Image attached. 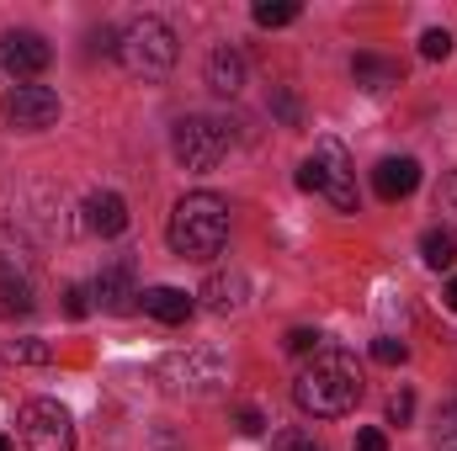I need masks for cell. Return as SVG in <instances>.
Masks as SVG:
<instances>
[{
  "label": "cell",
  "instance_id": "6da1fadb",
  "mask_svg": "<svg viewBox=\"0 0 457 451\" xmlns=\"http://www.w3.org/2000/svg\"><path fill=\"white\" fill-rule=\"evenodd\" d=\"M293 404H298L303 414H314V420H341V414H351V409L361 404V372H356V361H351L345 350H320V356L298 372Z\"/></svg>",
  "mask_w": 457,
  "mask_h": 451
},
{
  "label": "cell",
  "instance_id": "7a4b0ae2",
  "mask_svg": "<svg viewBox=\"0 0 457 451\" xmlns=\"http://www.w3.org/2000/svg\"><path fill=\"white\" fill-rule=\"evenodd\" d=\"M165 239H170V250H176L181 260H213V255L228 244V202L213 197V192L181 197L176 213H170Z\"/></svg>",
  "mask_w": 457,
  "mask_h": 451
},
{
  "label": "cell",
  "instance_id": "3957f363",
  "mask_svg": "<svg viewBox=\"0 0 457 451\" xmlns=\"http://www.w3.org/2000/svg\"><path fill=\"white\" fill-rule=\"evenodd\" d=\"M112 53L128 75L160 80V75H170V64H176V32H170L160 16H133V21L117 32Z\"/></svg>",
  "mask_w": 457,
  "mask_h": 451
},
{
  "label": "cell",
  "instance_id": "277c9868",
  "mask_svg": "<svg viewBox=\"0 0 457 451\" xmlns=\"http://www.w3.org/2000/svg\"><path fill=\"white\" fill-rule=\"evenodd\" d=\"M228 144H234V133H228V122H219V117H181L176 133H170L176 160H181L187 170H197V176L219 170V160L228 154Z\"/></svg>",
  "mask_w": 457,
  "mask_h": 451
},
{
  "label": "cell",
  "instance_id": "5b68a950",
  "mask_svg": "<svg viewBox=\"0 0 457 451\" xmlns=\"http://www.w3.org/2000/svg\"><path fill=\"white\" fill-rule=\"evenodd\" d=\"M21 451H75L70 409L54 398H32L21 409Z\"/></svg>",
  "mask_w": 457,
  "mask_h": 451
},
{
  "label": "cell",
  "instance_id": "8992f818",
  "mask_svg": "<svg viewBox=\"0 0 457 451\" xmlns=\"http://www.w3.org/2000/svg\"><path fill=\"white\" fill-rule=\"evenodd\" d=\"M314 160H320V192L336 202V213H356V170H351L345 144L320 138L314 144Z\"/></svg>",
  "mask_w": 457,
  "mask_h": 451
},
{
  "label": "cell",
  "instance_id": "52a82bcc",
  "mask_svg": "<svg viewBox=\"0 0 457 451\" xmlns=\"http://www.w3.org/2000/svg\"><path fill=\"white\" fill-rule=\"evenodd\" d=\"M5 117H11V127H27V133L54 127V122H59V96H54L48 86H11Z\"/></svg>",
  "mask_w": 457,
  "mask_h": 451
},
{
  "label": "cell",
  "instance_id": "ba28073f",
  "mask_svg": "<svg viewBox=\"0 0 457 451\" xmlns=\"http://www.w3.org/2000/svg\"><path fill=\"white\" fill-rule=\"evenodd\" d=\"M48 59H54V48H48L37 32H5V37H0V70H5V75H16V80L43 75V70H48Z\"/></svg>",
  "mask_w": 457,
  "mask_h": 451
},
{
  "label": "cell",
  "instance_id": "9c48e42d",
  "mask_svg": "<svg viewBox=\"0 0 457 451\" xmlns=\"http://www.w3.org/2000/svg\"><path fill=\"white\" fill-rule=\"evenodd\" d=\"M245 298H250V276H245L239 266L213 271V276H208V287H203V303H208L213 314H239V308H245Z\"/></svg>",
  "mask_w": 457,
  "mask_h": 451
},
{
  "label": "cell",
  "instance_id": "30bf717a",
  "mask_svg": "<svg viewBox=\"0 0 457 451\" xmlns=\"http://www.w3.org/2000/svg\"><path fill=\"white\" fill-rule=\"evenodd\" d=\"M420 186V165L410 160V154H399V160H383L378 170H372V192L383 197V202H399V197H410Z\"/></svg>",
  "mask_w": 457,
  "mask_h": 451
},
{
  "label": "cell",
  "instance_id": "8fae6325",
  "mask_svg": "<svg viewBox=\"0 0 457 451\" xmlns=\"http://www.w3.org/2000/svg\"><path fill=\"white\" fill-rule=\"evenodd\" d=\"M133 298H138V292H133V271H128V266H107V271L91 282V303L107 308V314H128Z\"/></svg>",
  "mask_w": 457,
  "mask_h": 451
},
{
  "label": "cell",
  "instance_id": "7c38bea8",
  "mask_svg": "<svg viewBox=\"0 0 457 451\" xmlns=\"http://www.w3.org/2000/svg\"><path fill=\"white\" fill-rule=\"evenodd\" d=\"M86 228L102 234V239H117V234L128 228V202H122L117 192H91V197H86Z\"/></svg>",
  "mask_w": 457,
  "mask_h": 451
},
{
  "label": "cell",
  "instance_id": "4fadbf2b",
  "mask_svg": "<svg viewBox=\"0 0 457 451\" xmlns=\"http://www.w3.org/2000/svg\"><path fill=\"white\" fill-rule=\"evenodd\" d=\"M138 303H144V314L160 319V324H187V319H192V298H187L181 287H149V292H138Z\"/></svg>",
  "mask_w": 457,
  "mask_h": 451
},
{
  "label": "cell",
  "instance_id": "5bb4252c",
  "mask_svg": "<svg viewBox=\"0 0 457 451\" xmlns=\"http://www.w3.org/2000/svg\"><path fill=\"white\" fill-rule=\"evenodd\" d=\"M208 86H213L219 96H239V91H245V59H239L234 48H213V53H208Z\"/></svg>",
  "mask_w": 457,
  "mask_h": 451
},
{
  "label": "cell",
  "instance_id": "9a60e30c",
  "mask_svg": "<svg viewBox=\"0 0 457 451\" xmlns=\"http://www.w3.org/2000/svg\"><path fill=\"white\" fill-rule=\"evenodd\" d=\"M351 75H356V86L361 91H383V86H399V64H388V59H378V53H356L351 59Z\"/></svg>",
  "mask_w": 457,
  "mask_h": 451
},
{
  "label": "cell",
  "instance_id": "2e32d148",
  "mask_svg": "<svg viewBox=\"0 0 457 451\" xmlns=\"http://www.w3.org/2000/svg\"><path fill=\"white\" fill-rule=\"evenodd\" d=\"M420 260H426L431 271H453L457 266V234L453 228H426V239H420Z\"/></svg>",
  "mask_w": 457,
  "mask_h": 451
},
{
  "label": "cell",
  "instance_id": "e0dca14e",
  "mask_svg": "<svg viewBox=\"0 0 457 451\" xmlns=\"http://www.w3.org/2000/svg\"><path fill=\"white\" fill-rule=\"evenodd\" d=\"M250 16H255V27H293L298 21V5L293 0H261Z\"/></svg>",
  "mask_w": 457,
  "mask_h": 451
},
{
  "label": "cell",
  "instance_id": "ac0fdd59",
  "mask_svg": "<svg viewBox=\"0 0 457 451\" xmlns=\"http://www.w3.org/2000/svg\"><path fill=\"white\" fill-rule=\"evenodd\" d=\"M5 356L21 361V366H48V361H54V345H43V340H11Z\"/></svg>",
  "mask_w": 457,
  "mask_h": 451
},
{
  "label": "cell",
  "instance_id": "d6986e66",
  "mask_svg": "<svg viewBox=\"0 0 457 451\" xmlns=\"http://www.w3.org/2000/svg\"><path fill=\"white\" fill-rule=\"evenodd\" d=\"M431 447L436 451H457V404H447L436 414V430H431Z\"/></svg>",
  "mask_w": 457,
  "mask_h": 451
},
{
  "label": "cell",
  "instance_id": "ffe728a7",
  "mask_svg": "<svg viewBox=\"0 0 457 451\" xmlns=\"http://www.w3.org/2000/svg\"><path fill=\"white\" fill-rule=\"evenodd\" d=\"M436 213L457 228V170H447V176H442V186H436Z\"/></svg>",
  "mask_w": 457,
  "mask_h": 451
},
{
  "label": "cell",
  "instance_id": "44dd1931",
  "mask_svg": "<svg viewBox=\"0 0 457 451\" xmlns=\"http://www.w3.org/2000/svg\"><path fill=\"white\" fill-rule=\"evenodd\" d=\"M420 53H426V59H447V53H453V32H447V27H431V32L420 37Z\"/></svg>",
  "mask_w": 457,
  "mask_h": 451
},
{
  "label": "cell",
  "instance_id": "7402d4cb",
  "mask_svg": "<svg viewBox=\"0 0 457 451\" xmlns=\"http://www.w3.org/2000/svg\"><path fill=\"white\" fill-rule=\"evenodd\" d=\"M410 420H415V393L399 388V393L388 398V425H410Z\"/></svg>",
  "mask_w": 457,
  "mask_h": 451
},
{
  "label": "cell",
  "instance_id": "603a6c76",
  "mask_svg": "<svg viewBox=\"0 0 457 451\" xmlns=\"http://www.w3.org/2000/svg\"><path fill=\"white\" fill-rule=\"evenodd\" d=\"M404 356H410V350H404V340H372V361H378V366H399V361H404Z\"/></svg>",
  "mask_w": 457,
  "mask_h": 451
},
{
  "label": "cell",
  "instance_id": "cb8c5ba5",
  "mask_svg": "<svg viewBox=\"0 0 457 451\" xmlns=\"http://www.w3.org/2000/svg\"><path fill=\"white\" fill-rule=\"evenodd\" d=\"M293 356H320V330H287V340H282Z\"/></svg>",
  "mask_w": 457,
  "mask_h": 451
},
{
  "label": "cell",
  "instance_id": "d4e9b609",
  "mask_svg": "<svg viewBox=\"0 0 457 451\" xmlns=\"http://www.w3.org/2000/svg\"><path fill=\"white\" fill-rule=\"evenodd\" d=\"M64 314L70 319H86L91 314V287H64Z\"/></svg>",
  "mask_w": 457,
  "mask_h": 451
},
{
  "label": "cell",
  "instance_id": "484cf974",
  "mask_svg": "<svg viewBox=\"0 0 457 451\" xmlns=\"http://www.w3.org/2000/svg\"><path fill=\"white\" fill-rule=\"evenodd\" d=\"M271 447H277V451H320V441H314V436H303V430H282Z\"/></svg>",
  "mask_w": 457,
  "mask_h": 451
},
{
  "label": "cell",
  "instance_id": "4316f807",
  "mask_svg": "<svg viewBox=\"0 0 457 451\" xmlns=\"http://www.w3.org/2000/svg\"><path fill=\"white\" fill-rule=\"evenodd\" d=\"M298 192H320V160H314V154L298 165Z\"/></svg>",
  "mask_w": 457,
  "mask_h": 451
},
{
  "label": "cell",
  "instance_id": "83f0119b",
  "mask_svg": "<svg viewBox=\"0 0 457 451\" xmlns=\"http://www.w3.org/2000/svg\"><path fill=\"white\" fill-rule=\"evenodd\" d=\"M351 451H388V436H383V430H356Z\"/></svg>",
  "mask_w": 457,
  "mask_h": 451
},
{
  "label": "cell",
  "instance_id": "f1b7e54d",
  "mask_svg": "<svg viewBox=\"0 0 457 451\" xmlns=\"http://www.w3.org/2000/svg\"><path fill=\"white\" fill-rule=\"evenodd\" d=\"M261 430H266V420L255 409H239V436H261Z\"/></svg>",
  "mask_w": 457,
  "mask_h": 451
},
{
  "label": "cell",
  "instance_id": "f546056e",
  "mask_svg": "<svg viewBox=\"0 0 457 451\" xmlns=\"http://www.w3.org/2000/svg\"><path fill=\"white\" fill-rule=\"evenodd\" d=\"M447 308H453V314H457V276H453V282H447Z\"/></svg>",
  "mask_w": 457,
  "mask_h": 451
},
{
  "label": "cell",
  "instance_id": "4dcf8cb0",
  "mask_svg": "<svg viewBox=\"0 0 457 451\" xmlns=\"http://www.w3.org/2000/svg\"><path fill=\"white\" fill-rule=\"evenodd\" d=\"M0 451H16V447H11V436H0Z\"/></svg>",
  "mask_w": 457,
  "mask_h": 451
}]
</instances>
